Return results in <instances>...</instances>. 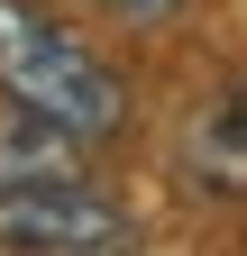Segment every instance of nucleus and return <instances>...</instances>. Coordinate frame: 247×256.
<instances>
[{"label":"nucleus","mask_w":247,"mask_h":256,"mask_svg":"<svg viewBox=\"0 0 247 256\" xmlns=\"http://www.w3.org/2000/svg\"><path fill=\"white\" fill-rule=\"evenodd\" d=\"M0 101L74 128L82 146H101V138H119V119H128V82H119L74 28H55L46 10L0 0Z\"/></svg>","instance_id":"1"},{"label":"nucleus","mask_w":247,"mask_h":256,"mask_svg":"<svg viewBox=\"0 0 247 256\" xmlns=\"http://www.w3.org/2000/svg\"><path fill=\"white\" fill-rule=\"evenodd\" d=\"M128 247H138V220L82 192V174L0 192V256H128Z\"/></svg>","instance_id":"2"},{"label":"nucleus","mask_w":247,"mask_h":256,"mask_svg":"<svg viewBox=\"0 0 247 256\" xmlns=\"http://www.w3.org/2000/svg\"><path fill=\"white\" fill-rule=\"evenodd\" d=\"M183 174H192L202 192L247 202V82L210 92V101L192 110V128H183Z\"/></svg>","instance_id":"3"},{"label":"nucleus","mask_w":247,"mask_h":256,"mask_svg":"<svg viewBox=\"0 0 247 256\" xmlns=\"http://www.w3.org/2000/svg\"><path fill=\"white\" fill-rule=\"evenodd\" d=\"M74 174H82V138L74 128L0 101V192H18V183H74Z\"/></svg>","instance_id":"4"},{"label":"nucleus","mask_w":247,"mask_h":256,"mask_svg":"<svg viewBox=\"0 0 247 256\" xmlns=\"http://www.w3.org/2000/svg\"><path fill=\"white\" fill-rule=\"evenodd\" d=\"M74 10L119 18V28H165V18H183V0H74Z\"/></svg>","instance_id":"5"}]
</instances>
